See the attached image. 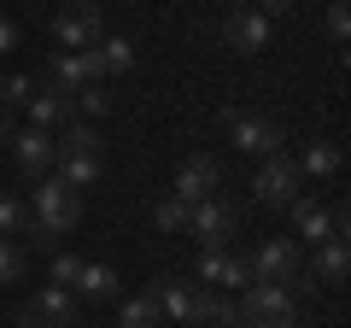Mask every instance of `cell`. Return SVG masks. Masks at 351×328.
Returning a JSON list of instances; mask_svg holds the SVG:
<instances>
[{"label":"cell","mask_w":351,"mask_h":328,"mask_svg":"<svg viewBox=\"0 0 351 328\" xmlns=\"http://www.w3.org/2000/svg\"><path fill=\"white\" fill-rule=\"evenodd\" d=\"M94 47H100V65H106V76H123L129 65H135V47H129V36H100Z\"/></svg>","instance_id":"24"},{"label":"cell","mask_w":351,"mask_h":328,"mask_svg":"<svg viewBox=\"0 0 351 328\" xmlns=\"http://www.w3.org/2000/svg\"><path fill=\"white\" fill-rule=\"evenodd\" d=\"M293 211V229H299L311 246H322V240H334V217H328V205L322 200H311V194H299V200L287 205Z\"/></svg>","instance_id":"15"},{"label":"cell","mask_w":351,"mask_h":328,"mask_svg":"<svg viewBox=\"0 0 351 328\" xmlns=\"http://www.w3.org/2000/svg\"><path fill=\"white\" fill-rule=\"evenodd\" d=\"M53 176L71 182L76 194L94 188V176H100V152H53Z\"/></svg>","instance_id":"18"},{"label":"cell","mask_w":351,"mask_h":328,"mask_svg":"<svg viewBox=\"0 0 351 328\" xmlns=\"http://www.w3.org/2000/svg\"><path fill=\"white\" fill-rule=\"evenodd\" d=\"M147 299L158 305L164 323L188 328V323H193V299H199V288H193V281H176V276H152V281H147Z\"/></svg>","instance_id":"9"},{"label":"cell","mask_w":351,"mask_h":328,"mask_svg":"<svg viewBox=\"0 0 351 328\" xmlns=\"http://www.w3.org/2000/svg\"><path fill=\"white\" fill-rule=\"evenodd\" d=\"M240 311L234 299H228L223 288H199V299H193V328H234Z\"/></svg>","instance_id":"17"},{"label":"cell","mask_w":351,"mask_h":328,"mask_svg":"<svg viewBox=\"0 0 351 328\" xmlns=\"http://www.w3.org/2000/svg\"><path fill=\"white\" fill-rule=\"evenodd\" d=\"M223 47H234V53H263V47H269V18H263L258 6H246V12H228V24H223Z\"/></svg>","instance_id":"11"},{"label":"cell","mask_w":351,"mask_h":328,"mask_svg":"<svg viewBox=\"0 0 351 328\" xmlns=\"http://www.w3.org/2000/svg\"><path fill=\"white\" fill-rule=\"evenodd\" d=\"M228 141H234L240 152H252V159H276L281 152V124L263 112H228Z\"/></svg>","instance_id":"7"},{"label":"cell","mask_w":351,"mask_h":328,"mask_svg":"<svg viewBox=\"0 0 351 328\" xmlns=\"http://www.w3.org/2000/svg\"><path fill=\"white\" fill-rule=\"evenodd\" d=\"M76 293H82V299H117V270L112 264H82Z\"/></svg>","instance_id":"21"},{"label":"cell","mask_w":351,"mask_h":328,"mask_svg":"<svg viewBox=\"0 0 351 328\" xmlns=\"http://www.w3.org/2000/svg\"><path fill=\"white\" fill-rule=\"evenodd\" d=\"M228 6H234V12H246V6H252V0H228Z\"/></svg>","instance_id":"33"},{"label":"cell","mask_w":351,"mask_h":328,"mask_svg":"<svg viewBox=\"0 0 351 328\" xmlns=\"http://www.w3.org/2000/svg\"><path fill=\"white\" fill-rule=\"evenodd\" d=\"M76 323V293L71 288H41L36 299L18 305V328H71Z\"/></svg>","instance_id":"8"},{"label":"cell","mask_w":351,"mask_h":328,"mask_svg":"<svg viewBox=\"0 0 351 328\" xmlns=\"http://www.w3.org/2000/svg\"><path fill=\"white\" fill-rule=\"evenodd\" d=\"M36 229V211H29V200L24 194H0V235H29Z\"/></svg>","instance_id":"20"},{"label":"cell","mask_w":351,"mask_h":328,"mask_svg":"<svg viewBox=\"0 0 351 328\" xmlns=\"http://www.w3.org/2000/svg\"><path fill=\"white\" fill-rule=\"evenodd\" d=\"M117 328H164V316L147 293H135V299H117Z\"/></svg>","instance_id":"23"},{"label":"cell","mask_w":351,"mask_h":328,"mask_svg":"<svg viewBox=\"0 0 351 328\" xmlns=\"http://www.w3.org/2000/svg\"><path fill=\"white\" fill-rule=\"evenodd\" d=\"M29 124L47 129V135H59L64 124H76V100L64 89H36L29 94Z\"/></svg>","instance_id":"12"},{"label":"cell","mask_w":351,"mask_h":328,"mask_svg":"<svg viewBox=\"0 0 351 328\" xmlns=\"http://www.w3.org/2000/svg\"><path fill=\"white\" fill-rule=\"evenodd\" d=\"M152 223H158L164 235H188V205H182V200L170 194V200H158V205H152Z\"/></svg>","instance_id":"25"},{"label":"cell","mask_w":351,"mask_h":328,"mask_svg":"<svg viewBox=\"0 0 351 328\" xmlns=\"http://www.w3.org/2000/svg\"><path fill=\"white\" fill-rule=\"evenodd\" d=\"M252 6H258L263 18H281V12H293V6H299V0H252Z\"/></svg>","instance_id":"31"},{"label":"cell","mask_w":351,"mask_h":328,"mask_svg":"<svg viewBox=\"0 0 351 328\" xmlns=\"http://www.w3.org/2000/svg\"><path fill=\"white\" fill-rule=\"evenodd\" d=\"M346 270H351V246H346V240H322L304 276L322 281V288H339V281H346Z\"/></svg>","instance_id":"16"},{"label":"cell","mask_w":351,"mask_h":328,"mask_svg":"<svg viewBox=\"0 0 351 328\" xmlns=\"http://www.w3.org/2000/svg\"><path fill=\"white\" fill-rule=\"evenodd\" d=\"M328 36L346 47V36H351V6H346V0H334V6H328Z\"/></svg>","instance_id":"29"},{"label":"cell","mask_w":351,"mask_h":328,"mask_svg":"<svg viewBox=\"0 0 351 328\" xmlns=\"http://www.w3.org/2000/svg\"><path fill=\"white\" fill-rule=\"evenodd\" d=\"M12 159H18V170H24V176H47L53 170V135L47 129H18L12 135Z\"/></svg>","instance_id":"13"},{"label":"cell","mask_w":351,"mask_h":328,"mask_svg":"<svg viewBox=\"0 0 351 328\" xmlns=\"http://www.w3.org/2000/svg\"><path fill=\"white\" fill-rule=\"evenodd\" d=\"M234 311H240L234 328H299V305H293V293L276 288V281H252V288H240Z\"/></svg>","instance_id":"2"},{"label":"cell","mask_w":351,"mask_h":328,"mask_svg":"<svg viewBox=\"0 0 351 328\" xmlns=\"http://www.w3.org/2000/svg\"><path fill=\"white\" fill-rule=\"evenodd\" d=\"M71 100H76V117H106V112H112V89H106V82H88V89H76L71 94Z\"/></svg>","instance_id":"26"},{"label":"cell","mask_w":351,"mask_h":328,"mask_svg":"<svg viewBox=\"0 0 351 328\" xmlns=\"http://www.w3.org/2000/svg\"><path fill=\"white\" fill-rule=\"evenodd\" d=\"M29 211H36V246H59L64 235H71L76 223H82V194L71 188V182H59V176H41L36 182V200H29Z\"/></svg>","instance_id":"1"},{"label":"cell","mask_w":351,"mask_h":328,"mask_svg":"<svg viewBox=\"0 0 351 328\" xmlns=\"http://www.w3.org/2000/svg\"><path fill=\"white\" fill-rule=\"evenodd\" d=\"M18 41H24V30H18L12 18H0V59H6V53H12Z\"/></svg>","instance_id":"30"},{"label":"cell","mask_w":351,"mask_h":328,"mask_svg":"<svg viewBox=\"0 0 351 328\" xmlns=\"http://www.w3.org/2000/svg\"><path fill=\"white\" fill-rule=\"evenodd\" d=\"M12 135H18V124H12V112L0 106V147H12Z\"/></svg>","instance_id":"32"},{"label":"cell","mask_w":351,"mask_h":328,"mask_svg":"<svg viewBox=\"0 0 351 328\" xmlns=\"http://www.w3.org/2000/svg\"><path fill=\"white\" fill-rule=\"evenodd\" d=\"M299 176H316V182H328V176H339V164H346V152L334 147V141H311V147L299 152Z\"/></svg>","instance_id":"19"},{"label":"cell","mask_w":351,"mask_h":328,"mask_svg":"<svg viewBox=\"0 0 351 328\" xmlns=\"http://www.w3.org/2000/svg\"><path fill=\"white\" fill-rule=\"evenodd\" d=\"M246 270H252V281H276V288L293 293V281L304 276V253H299V240L276 235V240H258V253L246 258Z\"/></svg>","instance_id":"3"},{"label":"cell","mask_w":351,"mask_h":328,"mask_svg":"<svg viewBox=\"0 0 351 328\" xmlns=\"http://www.w3.org/2000/svg\"><path fill=\"white\" fill-rule=\"evenodd\" d=\"M299 188H304V176H299V164H293L287 152L263 159L258 176H252V200H258V205H293V200H299Z\"/></svg>","instance_id":"6"},{"label":"cell","mask_w":351,"mask_h":328,"mask_svg":"<svg viewBox=\"0 0 351 328\" xmlns=\"http://www.w3.org/2000/svg\"><path fill=\"white\" fill-rule=\"evenodd\" d=\"M100 36H106V12H100V0H64V12L53 18V41H59L64 53L94 47Z\"/></svg>","instance_id":"4"},{"label":"cell","mask_w":351,"mask_h":328,"mask_svg":"<svg viewBox=\"0 0 351 328\" xmlns=\"http://www.w3.org/2000/svg\"><path fill=\"white\" fill-rule=\"evenodd\" d=\"M223 188V164L211 159V152H193L182 170H176V200L182 205H199V200H211V194Z\"/></svg>","instance_id":"10"},{"label":"cell","mask_w":351,"mask_h":328,"mask_svg":"<svg viewBox=\"0 0 351 328\" xmlns=\"http://www.w3.org/2000/svg\"><path fill=\"white\" fill-rule=\"evenodd\" d=\"M47 276H53V288H71V293H76V276H82V258H76V253H53V270H47Z\"/></svg>","instance_id":"28"},{"label":"cell","mask_w":351,"mask_h":328,"mask_svg":"<svg viewBox=\"0 0 351 328\" xmlns=\"http://www.w3.org/2000/svg\"><path fill=\"white\" fill-rule=\"evenodd\" d=\"M199 281H211V288L234 293V288H252V270H246V258H228V253H199Z\"/></svg>","instance_id":"14"},{"label":"cell","mask_w":351,"mask_h":328,"mask_svg":"<svg viewBox=\"0 0 351 328\" xmlns=\"http://www.w3.org/2000/svg\"><path fill=\"white\" fill-rule=\"evenodd\" d=\"M234 223H240V211L223 200V194H211V200L188 205V235H199V246H205V253H223V246H228V235H234Z\"/></svg>","instance_id":"5"},{"label":"cell","mask_w":351,"mask_h":328,"mask_svg":"<svg viewBox=\"0 0 351 328\" xmlns=\"http://www.w3.org/2000/svg\"><path fill=\"white\" fill-rule=\"evenodd\" d=\"M29 94H36V76H0V106H6V112L29 106Z\"/></svg>","instance_id":"27"},{"label":"cell","mask_w":351,"mask_h":328,"mask_svg":"<svg viewBox=\"0 0 351 328\" xmlns=\"http://www.w3.org/2000/svg\"><path fill=\"white\" fill-rule=\"evenodd\" d=\"M188 328H193V323H188Z\"/></svg>","instance_id":"34"},{"label":"cell","mask_w":351,"mask_h":328,"mask_svg":"<svg viewBox=\"0 0 351 328\" xmlns=\"http://www.w3.org/2000/svg\"><path fill=\"white\" fill-rule=\"evenodd\" d=\"M29 276V246L12 235H0V288H12V281Z\"/></svg>","instance_id":"22"}]
</instances>
